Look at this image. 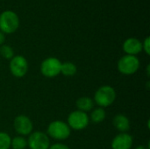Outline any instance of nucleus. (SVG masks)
<instances>
[{"instance_id": "obj_1", "label": "nucleus", "mask_w": 150, "mask_h": 149, "mask_svg": "<svg viewBox=\"0 0 150 149\" xmlns=\"http://www.w3.org/2000/svg\"><path fill=\"white\" fill-rule=\"evenodd\" d=\"M117 94L115 89L111 85H103L99 87L94 93L93 101L101 108L111 106L116 100Z\"/></svg>"}, {"instance_id": "obj_2", "label": "nucleus", "mask_w": 150, "mask_h": 149, "mask_svg": "<svg viewBox=\"0 0 150 149\" xmlns=\"http://www.w3.org/2000/svg\"><path fill=\"white\" fill-rule=\"evenodd\" d=\"M47 136L54 141H65L71 134V129L67 122L62 120H54L49 123L47 128Z\"/></svg>"}, {"instance_id": "obj_3", "label": "nucleus", "mask_w": 150, "mask_h": 149, "mask_svg": "<svg viewBox=\"0 0 150 149\" xmlns=\"http://www.w3.org/2000/svg\"><path fill=\"white\" fill-rule=\"evenodd\" d=\"M19 27L18 14L11 10L4 11L0 14V32L4 34H11Z\"/></svg>"}, {"instance_id": "obj_4", "label": "nucleus", "mask_w": 150, "mask_h": 149, "mask_svg": "<svg viewBox=\"0 0 150 149\" xmlns=\"http://www.w3.org/2000/svg\"><path fill=\"white\" fill-rule=\"evenodd\" d=\"M141 66L140 60L137 56L125 54L123 55L117 63V68L120 73L125 76H132L135 74Z\"/></svg>"}, {"instance_id": "obj_5", "label": "nucleus", "mask_w": 150, "mask_h": 149, "mask_svg": "<svg viewBox=\"0 0 150 149\" xmlns=\"http://www.w3.org/2000/svg\"><path fill=\"white\" fill-rule=\"evenodd\" d=\"M62 61L54 56H50L43 60L40 66V73L47 78H54L61 74Z\"/></svg>"}, {"instance_id": "obj_6", "label": "nucleus", "mask_w": 150, "mask_h": 149, "mask_svg": "<svg viewBox=\"0 0 150 149\" xmlns=\"http://www.w3.org/2000/svg\"><path fill=\"white\" fill-rule=\"evenodd\" d=\"M67 124L71 130L82 131L87 128L90 124V118L87 113L76 110L71 112L67 119Z\"/></svg>"}, {"instance_id": "obj_7", "label": "nucleus", "mask_w": 150, "mask_h": 149, "mask_svg": "<svg viewBox=\"0 0 150 149\" xmlns=\"http://www.w3.org/2000/svg\"><path fill=\"white\" fill-rule=\"evenodd\" d=\"M9 69L11 74L16 78L24 77L29 69V64L25 57L23 55L18 54L14 55L12 59L10 60Z\"/></svg>"}, {"instance_id": "obj_8", "label": "nucleus", "mask_w": 150, "mask_h": 149, "mask_svg": "<svg viewBox=\"0 0 150 149\" xmlns=\"http://www.w3.org/2000/svg\"><path fill=\"white\" fill-rule=\"evenodd\" d=\"M50 145V138L44 132H33L28 136L27 147L30 149H48Z\"/></svg>"}, {"instance_id": "obj_9", "label": "nucleus", "mask_w": 150, "mask_h": 149, "mask_svg": "<svg viewBox=\"0 0 150 149\" xmlns=\"http://www.w3.org/2000/svg\"><path fill=\"white\" fill-rule=\"evenodd\" d=\"M15 132L20 136H29L33 130V124L31 119L25 115H18L13 121Z\"/></svg>"}, {"instance_id": "obj_10", "label": "nucleus", "mask_w": 150, "mask_h": 149, "mask_svg": "<svg viewBox=\"0 0 150 149\" xmlns=\"http://www.w3.org/2000/svg\"><path fill=\"white\" fill-rule=\"evenodd\" d=\"M134 144V138L127 133H120L112 141V149H131Z\"/></svg>"}, {"instance_id": "obj_11", "label": "nucleus", "mask_w": 150, "mask_h": 149, "mask_svg": "<svg viewBox=\"0 0 150 149\" xmlns=\"http://www.w3.org/2000/svg\"><path fill=\"white\" fill-rule=\"evenodd\" d=\"M122 48L126 54L137 56L142 51V42L137 38L131 37L123 42Z\"/></svg>"}, {"instance_id": "obj_12", "label": "nucleus", "mask_w": 150, "mask_h": 149, "mask_svg": "<svg viewBox=\"0 0 150 149\" xmlns=\"http://www.w3.org/2000/svg\"><path fill=\"white\" fill-rule=\"evenodd\" d=\"M112 125L120 133H127L130 129V119L124 114H117L112 119Z\"/></svg>"}, {"instance_id": "obj_13", "label": "nucleus", "mask_w": 150, "mask_h": 149, "mask_svg": "<svg viewBox=\"0 0 150 149\" xmlns=\"http://www.w3.org/2000/svg\"><path fill=\"white\" fill-rule=\"evenodd\" d=\"M76 106L78 111L83 112L85 113L93 110L94 101L90 97H81L76 102Z\"/></svg>"}, {"instance_id": "obj_14", "label": "nucleus", "mask_w": 150, "mask_h": 149, "mask_svg": "<svg viewBox=\"0 0 150 149\" xmlns=\"http://www.w3.org/2000/svg\"><path fill=\"white\" fill-rule=\"evenodd\" d=\"M89 118H90V121H91L95 124H99L105 119L106 112L104 108L97 107L91 111V116Z\"/></svg>"}, {"instance_id": "obj_15", "label": "nucleus", "mask_w": 150, "mask_h": 149, "mask_svg": "<svg viewBox=\"0 0 150 149\" xmlns=\"http://www.w3.org/2000/svg\"><path fill=\"white\" fill-rule=\"evenodd\" d=\"M77 72V67L75 63L71 61H65L62 62L61 66V74L64 76L70 77L76 74Z\"/></svg>"}, {"instance_id": "obj_16", "label": "nucleus", "mask_w": 150, "mask_h": 149, "mask_svg": "<svg viewBox=\"0 0 150 149\" xmlns=\"http://www.w3.org/2000/svg\"><path fill=\"white\" fill-rule=\"evenodd\" d=\"M27 148V140L24 136L18 135L11 138V149H25Z\"/></svg>"}, {"instance_id": "obj_17", "label": "nucleus", "mask_w": 150, "mask_h": 149, "mask_svg": "<svg viewBox=\"0 0 150 149\" xmlns=\"http://www.w3.org/2000/svg\"><path fill=\"white\" fill-rule=\"evenodd\" d=\"M0 55L3 58H4L5 60L10 61L11 59H12V57L15 55V54H14L13 48L11 46L4 44L0 47Z\"/></svg>"}, {"instance_id": "obj_18", "label": "nucleus", "mask_w": 150, "mask_h": 149, "mask_svg": "<svg viewBox=\"0 0 150 149\" xmlns=\"http://www.w3.org/2000/svg\"><path fill=\"white\" fill-rule=\"evenodd\" d=\"M11 136L5 132H0V149L11 148Z\"/></svg>"}, {"instance_id": "obj_19", "label": "nucleus", "mask_w": 150, "mask_h": 149, "mask_svg": "<svg viewBox=\"0 0 150 149\" xmlns=\"http://www.w3.org/2000/svg\"><path fill=\"white\" fill-rule=\"evenodd\" d=\"M142 42V51L145 52L147 55L150 54V38L148 36L144 39Z\"/></svg>"}, {"instance_id": "obj_20", "label": "nucleus", "mask_w": 150, "mask_h": 149, "mask_svg": "<svg viewBox=\"0 0 150 149\" xmlns=\"http://www.w3.org/2000/svg\"><path fill=\"white\" fill-rule=\"evenodd\" d=\"M48 149H70L69 146H67L66 144H63V143H54V144H52L50 145L49 148Z\"/></svg>"}, {"instance_id": "obj_21", "label": "nucleus", "mask_w": 150, "mask_h": 149, "mask_svg": "<svg viewBox=\"0 0 150 149\" xmlns=\"http://www.w3.org/2000/svg\"><path fill=\"white\" fill-rule=\"evenodd\" d=\"M4 41H5V34H4L2 32H0V47L2 45H4Z\"/></svg>"}, {"instance_id": "obj_22", "label": "nucleus", "mask_w": 150, "mask_h": 149, "mask_svg": "<svg viewBox=\"0 0 150 149\" xmlns=\"http://www.w3.org/2000/svg\"><path fill=\"white\" fill-rule=\"evenodd\" d=\"M149 146H148V147H145V146H143V145H140V146L136 147L134 149H149Z\"/></svg>"}, {"instance_id": "obj_23", "label": "nucleus", "mask_w": 150, "mask_h": 149, "mask_svg": "<svg viewBox=\"0 0 150 149\" xmlns=\"http://www.w3.org/2000/svg\"><path fill=\"white\" fill-rule=\"evenodd\" d=\"M147 74H148V76H149V75H150V65H148V67H147Z\"/></svg>"}]
</instances>
